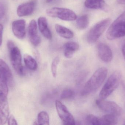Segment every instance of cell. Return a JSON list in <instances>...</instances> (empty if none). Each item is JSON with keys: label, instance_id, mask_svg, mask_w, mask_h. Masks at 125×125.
Returning a JSON list of instances; mask_svg holds the SVG:
<instances>
[{"label": "cell", "instance_id": "obj_22", "mask_svg": "<svg viewBox=\"0 0 125 125\" xmlns=\"http://www.w3.org/2000/svg\"><path fill=\"white\" fill-rule=\"evenodd\" d=\"M89 23V16L86 14L79 17L76 21L77 26L80 29H84L87 28Z\"/></svg>", "mask_w": 125, "mask_h": 125}, {"label": "cell", "instance_id": "obj_4", "mask_svg": "<svg viewBox=\"0 0 125 125\" xmlns=\"http://www.w3.org/2000/svg\"><path fill=\"white\" fill-rule=\"evenodd\" d=\"M121 77V72L117 70L110 75L100 92V99L105 100L113 93L119 85Z\"/></svg>", "mask_w": 125, "mask_h": 125}, {"label": "cell", "instance_id": "obj_31", "mask_svg": "<svg viewBox=\"0 0 125 125\" xmlns=\"http://www.w3.org/2000/svg\"><path fill=\"white\" fill-rule=\"evenodd\" d=\"M117 1L119 3L125 4V0H117Z\"/></svg>", "mask_w": 125, "mask_h": 125}, {"label": "cell", "instance_id": "obj_6", "mask_svg": "<svg viewBox=\"0 0 125 125\" xmlns=\"http://www.w3.org/2000/svg\"><path fill=\"white\" fill-rule=\"evenodd\" d=\"M46 13L49 17L58 18L66 21H73L77 19L75 13L72 10L66 8L53 7L47 10Z\"/></svg>", "mask_w": 125, "mask_h": 125}, {"label": "cell", "instance_id": "obj_23", "mask_svg": "<svg viewBox=\"0 0 125 125\" xmlns=\"http://www.w3.org/2000/svg\"><path fill=\"white\" fill-rule=\"evenodd\" d=\"M37 123L39 125H50V117L47 112L42 111L39 113L37 116Z\"/></svg>", "mask_w": 125, "mask_h": 125}, {"label": "cell", "instance_id": "obj_20", "mask_svg": "<svg viewBox=\"0 0 125 125\" xmlns=\"http://www.w3.org/2000/svg\"><path fill=\"white\" fill-rule=\"evenodd\" d=\"M24 63L26 67L33 71L36 70L38 68V65L36 60L31 56L25 54L23 56Z\"/></svg>", "mask_w": 125, "mask_h": 125}, {"label": "cell", "instance_id": "obj_8", "mask_svg": "<svg viewBox=\"0 0 125 125\" xmlns=\"http://www.w3.org/2000/svg\"><path fill=\"white\" fill-rule=\"evenodd\" d=\"M55 106L57 113L64 125H75V122L74 117L67 107L59 101L55 102Z\"/></svg>", "mask_w": 125, "mask_h": 125}, {"label": "cell", "instance_id": "obj_24", "mask_svg": "<svg viewBox=\"0 0 125 125\" xmlns=\"http://www.w3.org/2000/svg\"><path fill=\"white\" fill-rule=\"evenodd\" d=\"M86 122L88 125H102L101 117H98L93 114H89L87 116Z\"/></svg>", "mask_w": 125, "mask_h": 125}, {"label": "cell", "instance_id": "obj_9", "mask_svg": "<svg viewBox=\"0 0 125 125\" xmlns=\"http://www.w3.org/2000/svg\"><path fill=\"white\" fill-rule=\"evenodd\" d=\"M9 107L7 96L0 95V125H4L8 121Z\"/></svg>", "mask_w": 125, "mask_h": 125}, {"label": "cell", "instance_id": "obj_17", "mask_svg": "<svg viewBox=\"0 0 125 125\" xmlns=\"http://www.w3.org/2000/svg\"><path fill=\"white\" fill-rule=\"evenodd\" d=\"M55 29L57 33L61 37L65 39H70L73 37V32L64 26L56 24L55 25Z\"/></svg>", "mask_w": 125, "mask_h": 125}, {"label": "cell", "instance_id": "obj_13", "mask_svg": "<svg viewBox=\"0 0 125 125\" xmlns=\"http://www.w3.org/2000/svg\"><path fill=\"white\" fill-rule=\"evenodd\" d=\"M36 4V0H32L29 2L18 6L17 9V14L19 17L31 15L33 12Z\"/></svg>", "mask_w": 125, "mask_h": 125}, {"label": "cell", "instance_id": "obj_18", "mask_svg": "<svg viewBox=\"0 0 125 125\" xmlns=\"http://www.w3.org/2000/svg\"><path fill=\"white\" fill-rule=\"evenodd\" d=\"M8 79L6 76L0 71V95L7 96L9 91Z\"/></svg>", "mask_w": 125, "mask_h": 125}, {"label": "cell", "instance_id": "obj_11", "mask_svg": "<svg viewBox=\"0 0 125 125\" xmlns=\"http://www.w3.org/2000/svg\"><path fill=\"white\" fill-rule=\"evenodd\" d=\"M28 33L31 43L34 46L39 45L41 42V38L38 34L37 24L35 20H32L29 23Z\"/></svg>", "mask_w": 125, "mask_h": 125}, {"label": "cell", "instance_id": "obj_26", "mask_svg": "<svg viewBox=\"0 0 125 125\" xmlns=\"http://www.w3.org/2000/svg\"><path fill=\"white\" fill-rule=\"evenodd\" d=\"M74 95V92L70 89H66L62 91L61 95V98L62 100L68 99L73 97Z\"/></svg>", "mask_w": 125, "mask_h": 125}, {"label": "cell", "instance_id": "obj_2", "mask_svg": "<svg viewBox=\"0 0 125 125\" xmlns=\"http://www.w3.org/2000/svg\"><path fill=\"white\" fill-rule=\"evenodd\" d=\"M125 36V11L112 23L106 33V38L110 40Z\"/></svg>", "mask_w": 125, "mask_h": 125}, {"label": "cell", "instance_id": "obj_21", "mask_svg": "<svg viewBox=\"0 0 125 125\" xmlns=\"http://www.w3.org/2000/svg\"><path fill=\"white\" fill-rule=\"evenodd\" d=\"M117 116L114 114H108L101 117L102 125H116L118 122Z\"/></svg>", "mask_w": 125, "mask_h": 125}, {"label": "cell", "instance_id": "obj_25", "mask_svg": "<svg viewBox=\"0 0 125 125\" xmlns=\"http://www.w3.org/2000/svg\"><path fill=\"white\" fill-rule=\"evenodd\" d=\"M60 59L58 57H56L53 59L51 64V72L52 75L54 78H56L57 75V68L59 63Z\"/></svg>", "mask_w": 125, "mask_h": 125}, {"label": "cell", "instance_id": "obj_33", "mask_svg": "<svg viewBox=\"0 0 125 125\" xmlns=\"http://www.w3.org/2000/svg\"></svg>", "mask_w": 125, "mask_h": 125}, {"label": "cell", "instance_id": "obj_1", "mask_svg": "<svg viewBox=\"0 0 125 125\" xmlns=\"http://www.w3.org/2000/svg\"><path fill=\"white\" fill-rule=\"evenodd\" d=\"M108 72V69L105 67L100 68L96 70L85 84L82 94L88 95L97 91L105 81Z\"/></svg>", "mask_w": 125, "mask_h": 125}, {"label": "cell", "instance_id": "obj_12", "mask_svg": "<svg viewBox=\"0 0 125 125\" xmlns=\"http://www.w3.org/2000/svg\"><path fill=\"white\" fill-rule=\"evenodd\" d=\"M26 22L24 20L15 21L12 24V29L14 35L19 39H23L26 35Z\"/></svg>", "mask_w": 125, "mask_h": 125}, {"label": "cell", "instance_id": "obj_29", "mask_svg": "<svg viewBox=\"0 0 125 125\" xmlns=\"http://www.w3.org/2000/svg\"><path fill=\"white\" fill-rule=\"evenodd\" d=\"M3 27L2 24H0V47L2 45L3 40Z\"/></svg>", "mask_w": 125, "mask_h": 125}, {"label": "cell", "instance_id": "obj_7", "mask_svg": "<svg viewBox=\"0 0 125 125\" xmlns=\"http://www.w3.org/2000/svg\"><path fill=\"white\" fill-rule=\"evenodd\" d=\"M96 105L99 109L108 114L119 116L122 114L121 107L115 102L100 99L96 101Z\"/></svg>", "mask_w": 125, "mask_h": 125}, {"label": "cell", "instance_id": "obj_16", "mask_svg": "<svg viewBox=\"0 0 125 125\" xmlns=\"http://www.w3.org/2000/svg\"><path fill=\"white\" fill-rule=\"evenodd\" d=\"M84 5L88 9L105 10L106 4L104 0H86Z\"/></svg>", "mask_w": 125, "mask_h": 125}, {"label": "cell", "instance_id": "obj_10", "mask_svg": "<svg viewBox=\"0 0 125 125\" xmlns=\"http://www.w3.org/2000/svg\"><path fill=\"white\" fill-rule=\"evenodd\" d=\"M98 56L103 61L109 63L113 58V53L110 47L104 43H100L97 46Z\"/></svg>", "mask_w": 125, "mask_h": 125}, {"label": "cell", "instance_id": "obj_30", "mask_svg": "<svg viewBox=\"0 0 125 125\" xmlns=\"http://www.w3.org/2000/svg\"><path fill=\"white\" fill-rule=\"evenodd\" d=\"M122 53L123 56L125 60V41L123 43L122 46Z\"/></svg>", "mask_w": 125, "mask_h": 125}, {"label": "cell", "instance_id": "obj_5", "mask_svg": "<svg viewBox=\"0 0 125 125\" xmlns=\"http://www.w3.org/2000/svg\"><path fill=\"white\" fill-rule=\"evenodd\" d=\"M110 18H106L99 21L94 25L89 31L87 40L90 43H93L97 41L111 23Z\"/></svg>", "mask_w": 125, "mask_h": 125}, {"label": "cell", "instance_id": "obj_15", "mask_svg": "<svg viewBox=\"0 0 125 125\" xmlns=\"http://www.w3.org/2000/svg\"><path fill=\"white\" fill-rule=\"evenodd\" d=\"M79 45L74 42L66 43L63 46L64 56L67 58H72L73 54L79 49Z\"/></svg>", "mask_w": 125, "mask_h": 125}, {"label": "cell", "instance_id": "obj_27", "mask_svg": "<svg viewBox=\"0 0 125 125\" xmlns=\"http://www.w3.org/2000/svg\"><path fill=\"white\" fill-rule=\"evenodd\" d=\"M6 12V6L3 1H0V21L4 17Z\"/></svg>", "mask_w": 125, "mask_h": 125}, {"label": "cell", "instance_id": "obj_28", "mask_svg": "<svg viewBox=\"0 0 125 125\" xmlns=\"http://www.w3.org/2000/svg\"><path fill=\"white\" fill-rule=\"evenodd\" d=\"M8 124L9 125H18L17 120L12 115H11L8 118Z\"/></svg>", "mask_w": 125, "mask_h": 125}, {"label": "cell", "instance_id": "obj_14", "mask_svg": "<svg viewBox=\"0 0 125 125\" xmlns=\"http://www.w3.org/2000/svg\"><path fill=\"white\" fill-rule=\"evenodd\" d=\"M39 29L42 34L48 40H51L52 34L50 29L48 27L47 21L44 17H41L38 20Z\"/></svg>", "mask_w": 125, "mask_h": 125}, {"label": "cell", "instance_id": "obj_3", "mask_svg": "<svg viewBox=\"0 0 125 125\" xmlns=\"http://www.w3.org/2000/svg\"><path fill=\"white\" fill-rule=\"evenodd\" d=\"M7 45L9 51L10 61L12 67L18 75H23L24 69L22 64V55L20 50L12 40L8 41Z\"/></svg>", "mask_w": 125, "mask_h": 125}, {"label": "cell", "instance_id": "obj_19", "mask_svg": "<svg viewBox=\"0 0 125 125\" xmlns=\"http://www.w3.org/2000/svg\"><path fill=\"white\" fill-rule=\"evenodd\" d=\"M0 71L6 76L9 83L12 84L13 82V78L11 71L7 64L1 59H0Z\"/></svg>", "mask_w": 125, "mask_h": 125}, {"label": "cell", "instance_id": "obj_32", "mask_svg": "<svg viewBox=\"0 0 125 125\" xmlns=\"http://www.w3.org/2000/svg\"><path fill=\"white\" fill-rule=\"evenodd\" d=\"M54 0H46V2L47 3H50Z\"/></svg>", "mask_w": 125, "mask_h": 125}]
</instances>
